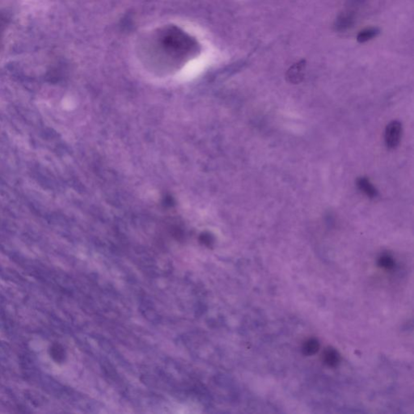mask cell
I'll return each instance as SVG.
<instances>
[{
    "label": "cell",
    "instance_id": "cell-1",
    "mask_svg": "<svg viewBox=\"0 0 414 414\" xmlns=\"http://www.w3.org/2000/svg\"><path fill=\"white\" fill-rule=\"evenodd\" d=\"M158 42L163 55L170 57H186L195 55L199 50L196 40L174 26L167 27L160 32Z\"/></svg>",
    "mask_w": 414,
    "mask_h": 414
},
{
    "label": "cell",
    "instance_id": "cell-2",
    "mask_svg": "<svg viewBox=\"0 0 414 414\" xmlns=\"http://www.w3.org/2000/svg\"><path fill=\"white\" fill-rule=\"evenodd\" d=\"M402 134V126L398 121H393L385 130V143L388 148L394 149L398 146Z\"/></svg>",
    "mask_w": 414,
    "mask_h": 414
},
{
    "label": "cell",
    "instance_id": "cell-3",
    "mask_svg": "<svg viewBox=\"0 0 414 414\" xmlns=\"http://www.w3.org/2000/svg\"><path fill=\"white\" fill-rule=\"evenodd\" d=\"M306 68L305 60H301L299 63L290 67L286 74V80L290 83H300L304 78V70Z\"/></svg>",
    "mask_w": 414,
    "mask_h": 414
},
{
    "label": "cell",
    "instance_id": "cell-4",
    "mask_svg": "<svg viewBox=\"0 0 414 414\" xmlns=\"http://www.w3.org/2000/svg\"><path fill=\"white\" fill-rule=\"evenodd\" d=\"M357 186L362 192L364 193L366 196L373 199L377 196L378 192L376 189L373 186L368 179L366 177H360L357 181Z\"/></svg>",
    "mask_w": 414,
    "mask_h": 414
},
{
    "label": "cell",
    "instance_id": "cell-5",
    "mask_svg": "<svg viewBox=\"0 0 414 414\" xmlns=\"http://www.w3.org/2000/svg\"><path fill=\"white\" fill-rule=\"evenodd\" d=\"M340 355L338 353V351L332 348L326 349L324 353V362L325 364L330 367H335L338 366L340 362Z\"/></svg>",
    "mask_w": 414,
    "mask_h": 414
},
{
    "label": "cell",
    "instance_id": "cell-6",
    "mask_svg": "<svg viewBox=\"0 0 414 414\" xmlns=\"http://www.w3.org/2000/svg\"><path fill=\"white\" fill-rule=\"evenodd\" d=\"M379 33V29L378 28H367L364 30L361 31L357 37V42L360 43H364L376 37Z\"/></svg>",
    "mask_w": 414,
    "mask_h": 414
},
{
    "label": "cell",
    "instance_id": "cell-7",
    "mask_svg": "<svg viewBox=\"0 0 414 414\" xmlns=\"http://www.w3.org/2000/svg\"><path fill=\"white\" fill-rule=\"evenodd\" d=\"M50 355L53 359L58 363L64 362L66 358V352L64 347L61 345L54 344L50 349Z\"/></svg>",
    "mask_w": 414,
    "mask_h": 414
},
{
    "label": "cell",
    "instance_id": "cell-8",
    "mask_svg": "<svg viewBox=\"0 0 414 414\" xmlns=\"http://www.w3.org/2000/svg\"><path fill=\"white\" fill-rule=\"evenodd\" d=\"M319 349H320V343L314 338L309 339L306 342L305 344L303 345V353L306 355H313L318 352Z\"/></svg>",
    "mask_w": 414,
    "mask_h": 414
},
{
    "label": "cell",
    "instance_id": "cell-9",
    "mask_svg": "<svg viewBox=\"0 0 414 414\" xmlns=\"http://www.w3.org/2000/svg\"><path fill=\"white\" fill-rule=\"evenodd\" d=\"M378 264L381 268L385 269V270H392L394 267L395 262L391 256L383 255L379 257Z\"/></svg>",
    "mask_w": 414,
    "mask_h": 414
}]
</instances>
